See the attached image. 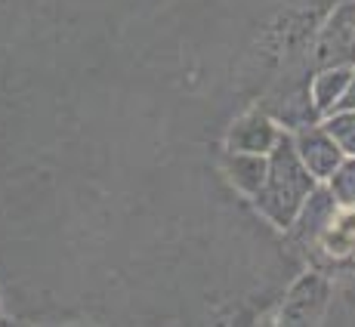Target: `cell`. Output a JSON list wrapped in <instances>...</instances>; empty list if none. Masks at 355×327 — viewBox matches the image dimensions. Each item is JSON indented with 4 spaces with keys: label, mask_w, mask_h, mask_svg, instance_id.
<instances>
[{
    "label": "cell",
    "mask_w": 355,
    "mask_h": 327,
    "mask_svg": "<svg viewBox=\"0 0 355 327\" xmlns=\"http://www.w3.org/2000/svg\"><path fill=\"white\" fill-rule=\"evenodd\" d=\"M282 136V127L263 112H248L235 121L229 130V152H250V154H269L272 145Z\"/></svg>",
    "instance_id": "obj_6"
},
{
    "label": "cell",
    "mask_w": 355,
    "mask_h": 327,
    "mask_svg": "<svg viewBox=\"0 0 355 327\" xmlns=\"http://www.w3.org/2000/svg\"><path fill=\"white\" fill-rule=\"evenodd\" d=\"M340 108H355V65H352V78H349V84H346L343 96H340V102H337V108H334V112H340Z\"/></svg>",
    "instance_id": "obj_12"
},
{
    "label": "cell",
    "mask_w": 355,
    "mask_h": 327,
    "mask_svg": "<svg viewBox=\"0 0 355 327\" xmlns=\"http://www.w3.org/2000/svg\"><path fill=\"white\" fill-rule=\"evenodd\" d=\"M334 210H337V197L331 195V188H327V186H315L309 192V197L303 201V207L297 210L293 222L288 226L291 235H293V241H297L300 247H306V244L318 235V229L331 220Z\"/></svg>",
    "instance_id": "obj_7"
},
{
    "label": "cell",
    "mask_w": 355,
    "mask_h": 327,
    "mask_svg": "<svg viewBox=\"0 0 355 327\" xmlns=\"http://www.w3.org/2000/svg\"><path fill=\"white\" fill-rule=\"evenodd\" d=\"M318 68L355 65V0H343L324 22L315 44Z\"/></svg>",
    "instance_id": "obj_3"
},
{
    "label": "cell",
    "mask_w": 355,
    "mask_h": 327,
    "mask_svg": "<svg viewBox=\"0 0 355 327\" xmlns=\"http://www.w3.org/2000/svg\"><path fill=\"white\" fill-rule=\"evenodd\" d=\"M324 186L331 188V195L337 197V204H343V207H355V158L340 161V167L327 176Z\"/></svg>",
    "instance_id": "obj_11"
},
{
    "label": "cell",
    "mask_w": 355,
    "mask_h": 327,
    "mask_svg": "<svg viewBox=\"0 0 355 327\" xmlns=\"http://www.w3.org/2000/svg\"><path fill=\"white\" fill-rule=\"evenodd\" d=\"M324 130L331 133V139L340 145V152L346 158H355V108H340V112H331L324 118Z\"/></svg>",
    "instance_id": "obj_10"
},
{
    "label": "cell",
    "mask_w": 355,
    "mask_h": 327,
    "mask_svg": "<svg viewBox=\"0 0 355 327\" xmlns=\"http://www.w3.org/2000/svg\"><path fill=\"white\" fill-rule=\"evenodd\" d=\"M327 294H331V284L322 272H306L297 284L291 288L288 299L282 306V321L284 324H315L324 315Z\"/></svg>",
    "instance_id": "obj_5"
},
{
    "label": "cell",
    "mask_w": 355,
    "mask_h": 327,
    "mask_svg": "<svg viewBox=\"0 0 355 327\" xmlns=\"http://www.w3.org/2000/svg\"><path fill=\"white\" fill-rule=\"evenodd\" d=\"M266 158H269V170H266L263 188L254 195V204L272 226L288 229L309 192L318 186V179L303 167L293 148V136L284 130Z\"/></svg>",
    "instance_id": "obj_1"
},
{
    "label": "cell",
    "mask_w": 355,
    "mask_h": 327,
    "mask_svg": "<svg viewBox=\"0 0 355 327\" xmlns=\"http://www.w3.org/2000/svg\"><path fill=\"white\" fill-rule=\"evenodd\" d=\"M293 148H297L303 167L315 176L318 182H327V176L340 167V161L346 158L340 152V145L331 139V133L322 124H306L293 133Z\"/></svg>",
    "instance_id": "obj_4"
},
{
    "label": "cell",
    "mask_w": 355,
    "mask_h": 327,
    "mask_svg": "<svg viewBox=\"0 0 355 327\" xmlns=\"http://www.w3.org/2000/svg\"><path fill=\"white\" fill-rule=\"evenodd\" d=\"M303 250L318 265V272H355V207L337 204L331 220Z\"/></svg>",
    "instance_id": "obj_2"
},
{
    "label": "cell",
    "mask_w": 355,
    "mask_h": 327,
    "mask_svg": "<svg viewBox=\"0 0 355 327\" xmlns=\"http://www.w3.org/2000/svg\"><path fill=\"white\" fill-rule=\"evenodd\" d=\"M229 182L244 192L248 197H254L266 182V170H269V158L266 154H250V152H229L223 161Z\"/></svg>",
    "instance_id": "obj_8"
},
{
    "label": "cell",
    "mask_w": 355,
    "mask_h": 327,
    "mask_svg": "<svg viewBox=\"0 0 355 327\" xmlns=\"http://www.w3.org/2000/svg\"><path fill=\"white\" fill-rule=\"evenodd\" d=\"M352 78V65H334V68H318L315 80H312V105L318 108V114H331L337 108L340 96H343L346 84Z\"/></svg>",
    "instance_id": "obj_9"
}]
</instances>
